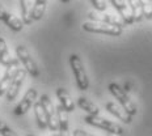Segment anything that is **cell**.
Masks as SVG:
<instances>
[{
  "label": "cell",
  "instance_id": "cell-1",
  "mask_svg": "<svg viewBox=\"0 0 152 136\" xmlns=\"http://www.w3.org/2000/svg\"><path fill=\"white\" fill-rule=\"evenodd\" d=\"M107 89H109V92L112 93V96L114 97V98L121 103V107L129 114V115L134 116L135 114L138 113L137 105H135L134 101L129 97V94L126 93V90L123 89L121 85H118L117 83H112V84H109Z\"/></svg>",
  "mask_w": 152,
  "mask_h": 136
},
{
  "label": "cell",
  "instance_id": "cell-2",
  "mask_svg": "<svg viewBox=\"0 0 152 136\" xmlns=\"http://www.w3.org/2000/svg\"><path fill=\"white\" fill-rule=\"evenodd\" d=\"M69 67H71L72 72H74L77 88L83 92L88 90V88H89L88 75H87V71H85V68H84L83 60H81V58L77 55V54H72V55L69 56Z\"/></svg>",
  "mask_w": 152,
  "mask_h": 136
},
{
  "label": "cell",
  "instance_id": "cell-3",
  "mask_svg": "<svg viewBox=\"0 0 152 136\" xmlns=\"http://www.w3.org/2000/svg\"><path fill=\"white\" fill-rule=\"evenodd\" d=\"M83 29L88 33H97V34H106L110 37H118L122 34L123 29L115 25H109L104 23H94V21H87L83 24Z\"/></svg>",
  "mask_w": 152,
  "mask_h": 136
},
{
  "label": "cell",
  "instance_id": "cell-4",
  "mask_svg": "<svg viewBox=\"0 0 152 136\" xmlns=\"http://www.w3.org/2000/svg\"><path fill=\"white\" fill-rule=\"evenodd\" d=\"M39 103L42 106L43 111L46 115V121H47V128L53 132L59 131V124H58V118H56V110L54 106L53 101L50 100V97L47 94H42L39 98Z\"/></svg>",
  "mask_w": 152,
  "mask_h": 136
},
{
  "label": "cell",
  "instance_id": "cell-5",
  "mask_svg": "<svg viewBox=\"0 0 152 136\" xmlns=\"http://www.w3.org/2000/svg\"><path fill=\"white\" fill-rule=\"evenodd\" d=\"M16 54H17L18 62L24 65V69L26 71V73H29L31 77H38L39 76V69H38L37 63L33 60V58H31L26 47L23 45H18L16 47Z\"/></svg>",
  "mask_w": 152,
  "mask_h": 136
},
{
  "label": "cell",
  "instance_id": "cell-6",
  "mask_svg": "<svg viewBox=\"0 0 152 136\" xmlns=\"http://www.w3.org/2000/svg\"><path fill=\"white\" fill-rule=\"evenodd\" d=\"M84 121L87 124H91V126L97 127V128H101V129H104V131L109 132V134H113V135H122L123 134V128L121 126L112 122V121H109V119L100 118V116L87 115Z\"/></svg>",
  "mask_w": 152,
  "mask_h": 136
},
{
  "label": "cell",
  "instance_id": "cell-7",
  "mask_svg": "<svg viewBox=\"0 0 152 136\" xmlns=\"http://www.w3.org/2000/svg\"><path fill=\"white\" fill-rule=\"evenodd\" d=\"M25 77H26V71H25L24 68H18L17 71H16L13 79H12L11 85H9L7 93H5L7 101L12 102V101H13L16 97H17L18 92H20L21 87H23V84H24V81H25Z\"/></svg>",
  "mask_w": 152,
  "mask_h": 136
},
{
  "label": "cell",
  "instance_id": "cell-8",
  "mask_svg": "<svg viewBox=\"0 0 152 136\" xmlns=\"http://www.w3.org/2000/svg\"><path fill=\"white\" fill-rule=\"evenodd\" d=\"M37 97H38L37 89H34V88L28 89V92L24 94L23 100H21L20 102H18V105L15 107L13 114H15V115H17V116L26 114L28 110H30V107H33V105L36 103Z\"/></svg>",
  "mask_w": 152,
  "mask_h": 136
},
{
  "label": "cell",
  "instance_id": "cell-9",
  "mask_svg": "<svg viewBox=\"0 0 152 136\" xmlns=\"http://www.w3.org/2000/svg\"><path fill=\"white\" fill-rule=\"evenodd\" d=\"M110 4L114 7L117 12L119 15V18L122 20L123 24L126 25H131L134 24V17H132V12L129 7V3L127 1H122V0H110Z\"/></svg>",
  "mask_w": 152,
  "mask_h": 136
},
{
  "label": "cell",
  "instance_id": "cell-10",
  "mask_svg": "<svg viewBox=\"0 0 152 136\" xmlns=\"http://www.w3.org/2000/svg\"><path fill=\"white\" fill-rule=\"evenodd\" d=\"M91 20L89 21H94V23H104V24H109V25H115V26L122 28V20L118 16L114 15H109V13H101V12H96L92 11L88 13Z\"/></svg>",
  "mask_w": 152,
  "mask_h": 136
},
{
  "label": "cell",
  "instance_id": "cell-11",
  "mask_svg": "<svg viewBox=\"0 0 152 136\" xmlns=\"http://www.w3.org/2000/svg\"><path fill=\"white\" fill-rule=\"evenodd\" d=\"M0 21H3L11 30L13 31H21L24 28V24L20 18H17L16 16L7 12L4 8L0 5Z\"/></svg>",
  "mask_w": 152,
  "mask_h": 136
},
{
  "label": "cell",
  "instance_id": "cell-12",
  "mask_svg": "<svg viewBox=\"0 0 152 136\" xmlns=\"http://www.w3.org/2000/svg\"><path fill=\"white\" fill-rule=\"evenodd\" d=\"M0 63L5 67H18V59L12 58L11 52L8 50L7 42L3 37H0Z\"/></svg>",
  "mask_w": 152,
  "mask_h": 136
},
{
  "label": "cell",
  "instance_id": "cell-13",
  "mask_svg": "<svg viewBox=\"0 0 152 136\" xmlns=\"http://www.w3.org/2000/svg\"><path fill=\"white\" fill-rule=\"evenodd\" d=\"M105 107H106L107 111L112 114V115H114L115 118H118L119 121L123 122L125 124H130V123L132 122V116L129 115V114L126 113L121 106H118L115 102H113V101H110V102H106Z\"/></svg>",
  "mask_w": 152,
  "mask_h": 136
},
{
  "label": "cell",
  "instance_id": "cell-14",
  "mask_svg": "<svg viewBox=\"0 0 152 136\" xmlns=\"http://www.w3.org/2000/svg\"><path fill=\"white\" fill-rule=\"evenodd\" d=\"M56 98L59 101V105H61L63 109L67 113H72L75 110V102L72 101L71 96L68 94V92L64 89V88H58L55 92Z\"/></svg>",
  "mask_w": 152,
  "mask_h": 136
},
{
  "label": "cell",
  "instance_id": "cell-15",
  "mask_svg": "<svg viewBox=\"0 0 152 136\" xmlns=\"http://www.w3.org/2000/svg\"><path fill=\"white\" fill-rule=\"evenodd\" d=\"M77 105L81 110H84L88 115L91 116H100V109L96 103H93L92 101L87 100L85 97H79L77 98Z\"/></svg>",
  "mask_w": 152,
  "mask_h": 136
},
{
  "label": "cell",
  "instance_id": "cell-16",
  "mask_svg": "<svg viewBox=\"0 0 152 136\" xmlns=\"http://www.w3.org/2000/svg\"><path fill=\"white\" fill-rule=\"evenodd\" d=\"M55 110H56V118H58V124H59V132H66V134H68V129H69L68 113L66 111L61 105L56 106Z\"/></svg>",
  "mask_w": 152,
  "mask_h": 136
},
{
  "label": "cell",
  "instance_id": "cell-17",
  "mask_svg": "<svg viewBox=\"0 0 152 136\" xmlns=\"http://www.w3.org/2000/svg\"><path fill=\"white\" fill-rule=\"evenodd\" d=\"M18 68L20 67H8L7 69H5L4 75H3V79L0 80V97L4 96V94L7 93L9 85H11L12 79H13L16 71H17Z\"/></svg>",
  "mask_w": 152,
  "mask_h": 136
},
{
  "label": "cell",
  "instance_id": "cell-18",
  "mask_svg": "<svg viewBox=\"0 0 152 136\" xmlns=\"http://www.w3.org/2000/svg\"><path fill=\"white\" fill-rule=\"evenodd\" d=\"M46 7H47L46 0H36L33 3V7H31V20L39 21L45 15Z\"/></svg>",
  "mask_w": 152,
  "mask_h": 136
},
{
  "label": "cell",
  "instance_id": "cell-19",
  "mask_svg": "<svg viewBox=\"0 0 152 136\" xmlns=\"http://www.w3.org/2000/svg\"><path fill=\"white\" fill-rule=\"evenodd\" d=\"M33 109H34V116H36V121H37V124L41 129H46L47 128V121H46V115H45V111H43L42 106H41L39 101L36 102L33 105Z\"/></svg>",
  "mask_w": 152,
  "mask_h": 136
},
{
  "label": "cell",
  "instance_id": "cell-20",
  "mask_svg": "<svg viewBox=\"0 0 152 136\" xmlns=\"http://www.w3.org/2000/svg\"><path fill=\"white\" fill-rule=\"evenodd\" d=\"M30 1H26V0H21L20 1V7H21V21H23L24 25H30L33 23L31 20V7Z\"/></svg>",
  "mask_w": 152,
  "mask_h": 136
},
{
  "label": "cell",
  "instance_id": "cell-21",
  "mask_svg": "<svg viewBox=\"0 0 152 136\" xmlns=\"http://www.w3.org/2000/svg\"><path fill=\"white\" fill-rule=\"evenodd\" d=\"M129 3V7L132 12V17H134V21L135 23H140L143 20V9H142V1H127Z\"/></svg>",
  "mask_w": 152,
  "mask_h": 136
},
{
  "label": "cell",
  "instance_id": "cell-22",
  "mask_svg": "<svg viewBox=\"0 0 152 136\" xmlns=\"http://www.w3.org/2000/svg\"><path fill=\"white\" fill-rule=\"evenodd\" d=\"M0 135L1 136H18L16 132L12 129L7 123H4L0 119Z\"/></svg>",
  "mask_w": 152,
  "mask_h": 136
},
{
  "label": "cell",
  "instance_id": "cell-23",
  "mask_svg": "<svg viewBox=\"0 0 152 136\" xmlns=\"http://www.w3.org/2000/svg\"><path fill=\"white\" fill-rule=\"evenodd\" d=\"M91 4L93 5V8L96 12L104 13V12L107 9V3L104 1V0H91Z\"/></svg>",
  "mask_w": 152,
  "mask_h": 136
},
{
  "label": "cell",
  "instance_id": "cell-24",
  "mask_svg": "<svg viewBox=\"0 0 152 136\" xmlns=\"http://www.w3.org/2000/svg\"><path fill=\"white\" fill-rule=\"evenodd\" d=\"M142 9H143V16L144 17L152 18V3L142 1Z\"/></svg>",
  "mask_w": 152,
  "mask_h": 136
},
{
  "label": "cell",
  "instance_id": "cell-25",
  "mask_svg": "<svg viewBox=\"0 0 152 136\" xmlns=\"http://www.w3.org/2000/svg\"><path fill=\"white\" fill-rule=\"evenodd\" d=\"M74 136H94V135H92L89 134V132H87V131H84V129H75L74 131V134H72Z\"/></svg>",
  "mask_w": 152,
  "mask_h": 136
},
{
  "label": "cell",
  "instance_id": "cell-26",
  "mask_svg": "<svg viewBox=\"0 0 152 136\" xmlns=\"http://www.w3.org/2000/svg\"><path fill=\"white\" fill-rule=\"evenodd\" d=\"M50 136H59V134H56V132H54L53 135H50Z\"/></svg>",
  "mask_w": 152,
  "mask_h": 136
},
{
  "label": "cell",
  "instance_id": "cell-27",
  "mask_svg": "<svg viewBox=\"0 0 152 136\" xmlns=\"http://www.w3.org/2000/svg\"><path fill=\"white\" fill-rule=\"evenodd\" d=\"M28 136H34V135H28Z\"/></svg>",
  "mask_w": 152,
  "mask_h": 136
}]
</instances>
